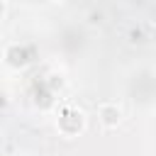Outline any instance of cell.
<instances>
[{
  "mask_svg": "<svg viewBox=\"0 0 156 156\" xmlns=\"http://www.w3.org/2000/svg\"><path fill=\"white\" fill-rule=\"evenodd\" d=\"M7 61H10L12 66H22V63H27V58H24V51H22L20 46H12V49H7Z\"/></svg>",
  "mask_w": 156,
  "mask_h": 156,
  "instance_id": "obj_2",
  "label": "cell"
},
{
  "mask_svg": "<svg viewBox=\"0 0 156 156\" xmlns=\"http://www.w3.org/2000/svg\"><path fill=\"white\" fill-rule=\"evenodd\" d=\"M100 122L105 124V127H117L119 124V119H122V112H119V107L117 105H112V102H105V105H100Z\"/></svg>",
  "mask_w": 156,
  "mask_h": 156,
  "instance_id": "obj_1",
  "label": "cell"
}]
</instances>
